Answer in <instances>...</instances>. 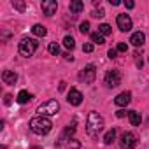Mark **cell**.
Masks as SVG:
<instances>
[{
	"instance_id": "cell-1",
	"label": "cell",
	"mask_w": 149,
	"mask_h": 149,
	"mask_svg": "<svg viewBox=\"0 0 149 149\" xmlns=\"http://www.w3.org/2000/svg\"><path fill=\"white\" fill-rule=\"evenodd\" d=\"M102 130H104V118L97 111H91L88 114V119H86V132H88V135L90 137H97Z\"/></svg>"
},
{
	"instance_id": "cell-2",
	"label": "cell",
	"mask_w": 149,
	"mask_h": 149,
	"mask_svg": "<svg viewBox=\"0 0 149 149\" xmlns=\"http://www.w3.org/2000/svg\"><path fill=\"white\" fill-rule=\"evenodd\" d=\"M30 130L37 135H47L53 130V123L46 116H37V118L30 119Z\"/></svg>"
},
{
	"instance_id": "cell-3",
	"label": "cell",
	"mask_w": 149,
	"mask_h": 149,
	"mask_svg": "<svg viewBox=\"0 0 149 149\" xmlns=\"http://www.w3.org/2000/svg\"><path fill=\"white\" fill-rule=\"evenodd\" d=\"M37 47H39V42L35 40V39H28V37H25V39H21V42H19V46H18V51H19V54L21 56H32L35 51H37Z\"/></svg>"
},
{
	"instance_id": "cell-4",
	"label": "cell",
	"mask_w": 149,
	"mask_h": 149,
	"mask_svg": "<svg viewBox=\"0 0 149 149\" xmlns=\"http://www.w3.org/2000/svg\"><path fill=\"white\" fill-rule=\"evenodd\" d=\"M58 111H60V104L56 100H47V102H44V104H40L37 107L39 116H46V118L47 116H54Z\"/></svg>"
},
{
	"instance_id": "cell-5",
	"label": "cell",
	"mask_w": 149,
	"mask_h": 149,
	"mask_svg": "<svg viewBox=\"0 0 149 149\" xmlns=\"http://www.w3.org/2000/svg\"><path fill=\"white\" fill-rule=\"evenodd\" d=\"M97 77V68L95 65H86L81 72H79V81H83L84 84H91Z\"/></svg>"
},
{
	"instance_id": "cell-6",
	"label": "cell",
	"mask_w": 149,
	"mask_h": 149,
	"mask_svg": "<svg viewBox=\"0 0 149 149\" xmlns=\"http://www.w3.org/2000/svg\"><path fill=\"white\" fill-rule=\"evenodd\" d=\"M119 144H121L123 149H135V146H137V137H135V133H132V132H125V133L121 135Z\"/></svg>"
},
{
	"instance_id": "cell-7",
	"label": "cell",
	"mask_w": 149,
	"mask_h": 149,
	"mask_svg": "<svg viewBox=\"0 0 149 149\" xmlns=\"http://www.w3.org/2000/svg\"><path fill=\"white\" fill-rule=\"evenodd\" d=\"M105 84L107 88H116L121 84V72L119 70H111L105 74Z\"/></svg>"
},
{
	"instance_id": "cell-8",
	"label": "cell",
	"mask_w": 149,
	"mask_h": 149,
	"mask_svg": "<svg viewBox=\"0 0 149 149\" xmlns=\"http://www.w3.org/2000/svg\"><path fill=\"white\" fill-rule=\"evenodd\" d=\"M116 23H118V28L121 30V32H130L132 30V18L128 16V14H119L118 16V19H116Z\"/></svg>"
},
{
	"instance_id": "cell-9",
	"label": "cell",
	"mask_w": 149,
	"mask_h": 149,
	"mask_svg": "<svg viewBox=\"0 0 149 149\" xmlns=\"http://www.w3.org/2000/svg\"><path fill=\"white\" fill-rule=\"evenodd\" d=\"M67 102L70 104V105H81L83 104V93L79 91V90H76V88H70V91H68V97H67Z\"/></svg>"
},
{
	"instance_id": "cell-10",
	"label": "cell",
	"mask_w": 149,
	"mask_h": 149,
	"mask_svg": "<svg viewBox=\"0 0 149 149\" xmlns=\"http://www.w3.org/2000/svg\"><path fill=\"white\" fill-rule=\"evenodd\" d=\"M40 7H42V13L46 16H53L56 13V9H58V4L54 2V0H44Z\"/></svg>"
},
{
	"instance_id": "cell-11",
	"label": "cell",
	"mask_w": 149,
	"mask_h": 149,
	"mask_svg": "<svg viewBox=\"0 0 149 149\" xmlns=\"http://www.w3.org/2000/svg\"><path fill=\"white\" fill-rule=\"evenodd\" d=\"M130 102H132V93H130V91H123V93H119V95L114 98V104L119 105V107H125V105H128Z\"/></svg>"
},
{
	"instance_id": "cell-12",
	"label": "cell",
	"mask_w": 149,
	"mask_h": 149,
	"mask_svg": "<svg viewBox=\"0 0 149 149\" xmlns=\"http://www.w3.org/2000/svg\"><path fill=\"white\" fill-rule=\"evenodd\" d=\"M2 81H4L6 84H16V81H18L16 72H14V70H4V72H2Z\"/></svg>"
},
{
	"instance_id": "cell-13",
	"label": "cell",
	"mask_w": 149,
	"mask_h": 149,
	"mask_svg": "<svg viewBox=\"0 0 149 149\" xmlns=\"http://www.w3.org/2000/svg\"><path fill=\"white\" fill-rule=\"evenodd\" d=\"M130 42H132L135 47H139V46H144V42H146V35H144L142 32H135V33L130 37Z\"/></svg>"
},
{
	"instance_id": "cell-14",
	"label": "cell",
	"mask_w": 149,
	"mask_h": 149,
	"mask_svg": "<svg viewBox=\"0 0 149 149\" xmlns=\"http://www.w3.org/2000/svg\"><path fill=\"white\" fill-rule=\"evenodd\" d=\"M32 98H33V95L23 90V91H19V93H18V98H16V100H18V104H28Z\"/></svg>"
},
{
	"instance_id": "cell-15",
	"label": "cell",
	"mask_w": 149,
	"mask_h": 149,
	"mask_svg": "<svg viewBox=\"0 0 149 149\" xmlns=\"http://www.w3.org/2000/svg\"><path fill=\"white\" fill-rule=\"evenodd\" d=\"M128 119H130V123H132L133 126H139L140 121H142V118H140V114H139L137 111H130V112H128Z\"/></svg>"
},
{
	"instance_id": "cell-16",
	"label": "cell",
	"mask_w": 149,
	"mask_h": 149,
	"mask_svg": "<svg viewBox=\"0 0 149 149\" xmlns=\"http://www.w3.org/2000/svg\"><path fill=\"white\" fill-rule=\"evenodd\" d=\"M32 33L37 35V37H46V35H47V30H46V26H42V25H33Z\"/></svg>"
},
{
	"instance_id": "cell-17",
	"label": "cell",
	"mask_w": 149,
	"mask_h": 149,
	"mask_svg": "<svg viewBox=\"0 0 149 149\" xmlns=\"http://www.w3.org/2000/svg\"><path fill=\"white\" fill-rule=\"evenodd\" d=\"M84 9V4L81 2V0H74V2H70V11L72 13H81Z\"/></svg>"
},
{
	"instance_id": "cell-18",
	"label": "cell",
	"mask_w": 149,
	"mask_h": 149,
	"mask_svg": "<svg viewBox=\"0 0 149 149\" xmlns=\"http://www.w3.org/2000/svg\"><path fill=\"white\" fill-rule=\"evenodd\" d=\"M114 140H116V130L112 128V130H109V132L105 133V137H104V142H105V144H112Z\"/></svg>"
},
{
	"instance_id": "cell-19",
	"label": "cell",
	"mask_w": 149,
	"mask_h": 149,
	"mask_svg": "<svg viewBox=\"0 0 149 149\" xmlns=\"http://www.w3.org/2000/svg\"><path fill=\"white\" fill-rule=\"evenodd\" d=\"M91 42L93 44H104L105 39H104V35L100 32H95V33H91Z\"/></svg>"
},
{
	"instance_id": "cell-20",
	"label": "cell",
	"mask_w": 149,
	"mask_h": 149,
	"mask_svg": "<svg viewBox=\"0 0 149 149\" xmlns=\"http://www.w3.org/2000/svg\"><path fill=\"white\" fill-rule=\"evenodd\" d=\"M63 46H65L67 49H74V47H76V40H74V37L67 35V37L63 39Z\"/></svg>"
},
{
	"instance_id": "cell-21",
	"label": "cell",
	"mask_w": 149,
	"mask_h": 149,
	"mask_svg": "<svg viewBox=\"0 0 149 149\" xmlns=\"http://www.w3.org/2000/svg\"><path fill=\"white\" fill-rule=\"evenodd\" d=\"M98 32H100L102 35H109V33L112 32V28H111V25H107V23H102V25L98 26Z\"/></svg>"
},
{
	"instance_id": "cell-22",
	"label": "cell",
	"mask_w": 149,
	"mask_h": 149,
	"mask_svg": "<svg viewBox=\"0 0 149 149\" xmlns=\"http://www.w3.org/2000/svg\"><path fill=\"white\" fill-rule=\"evenodd\" d=\"M47 51H49L51 54H54V56H56V54H60V46H58L56 42H51V44L47 46Z\"/></svg>"
},
{
	"instance_id": "cell-23",
	"label": "cell",
	"mask_w": 149,
	"mask_h": 149,
	"mask_svg": "<svg viewBox=\"0 0 149 149\" xmlns=\"http://www.w3.org/2000/svg\"><path fill=\"white\" fill-rule=\"evenodd\" d=\"M79 32H81L83 35H86V33H90V23H88V21H84V23H81V25H79Z\"/></svg>"
},
{
	"instance_id": "cell-24",
	"label": "cell",
	"mask_w": 149,
	"mask_h": 149,
	"mask_svg": "<svg viewBox=\"0 0 149 149\" xmlns=\"http://www.w3.org/2000/svg\"><path fill=\"white\" fill-rule=\"evenodd\" d=\"M74 133H76V123H74V125H70V126L65 130V135H63V139H65V137H72Z\"/></svg>"
},
{
	"instance_id": "cell-25",
	"label": "cell",
	"mask_w": 149,
	"mask_h": 149,
	"mask_svg": "<svg viewBox=\"0 0 149 149\" xmlns=\"http://www.w3.org/2000/svg\"><path fill=\"white\" fill-rule=\"evenodd\" d=\"M91 16H93V18H104V16H105V11H104L102 7H98V9H95V11H93V14H91Z\"/></svg>"
},
{
	"instance_id": "cell-26",
	"label": "cell",
	"mask_w": 149,
	"mask_h": 149,
	"mask_svg": "<svg viewBox=\"0 0 149 149\" xmlns=\"http://www.w3.org/2000/svg\"><path fill=\"white\" fill-rule=\"evenodd\" d=\"M93 47H95V46H93V42H86V44L83 46V51H84V53H91V51H93Z\"/></svg>"
},
{
	"instance_id": "cell-27",
	"label": "cell",
	"mask_w": 149,
	"mask_h": 149,
	"mask_svg": "<svg viewBox=\"0 0 149 149\" xmlns=\"http://www.w3.org/2000/svg\"><path fill=\"white\" fill-rule=\"evenodd\" d=\"M116 49H118L119 53H126V49H128V44H126V42H119Z\"/></svg>"
},
{
	"instance_id": "cell-28",
	"label": "cell",
	"mask_w": 149,
	"mask_h": 149,
	"mask_svg": "<svg viewBox=\"0 0 149 149\" xmlns=\"http://www.w3.org/2000/svg\"><path fill=\"white\" fill-rule=\"evenodd\" d=\"M13 7L18 9V11H25V4L23 2H13Z\"/></svg>"
},
{
	"instance_id": "cell-29",
	"label": "cell",
	"mask_w": 149,
	"mask_h": 149,
	"mask_svg": "<svg viewBox=\"0 0 149 149\" xmlns=\"http://www.w3.org/2000/svg\"><path fill=\"white\" fill-rule=\"evenodd\" d=\"M79 147H81V144H79L77 140H74V142L68 144V149H79Z\"/></svg>"
},
{
	"instance_id": "cell-30",
	"label": "cell",
	"mask_w": 149,
	"mask_h": 149,
	"mask_svg": "<svg viewBox=\"0 0 149 149\" xmlns=\"http://www.w3.org/2000/svg\"><path fill=\"white\" fill-rule=\"evenodd\" d=\"M107 54H109V58H111V60H114V58H116V54H118V49H109V53H107Z\"/></svg>"
},
{
	"instance_id": "cell-31",
	"label": "cell",
	"mask_w": 149,
	"mask_h": 149,
	"mask_svg": "<svg viewBox=\"0 0 149 149\" xmlns=\"http://www.w3.org/2000/svg\"><path fill=\"white\" fill-rule=\"evenodd\" d=\"M125 7H126V9H133V7H135V4L132 2V0H126V2H125Z\"/></svg>"
},
{
	"instance_id": "cell-32",
	"label": "cell",
	"mask_w": 149,
	"mask_h": 149,
	"mask_svg": "<svg viewBox=\"0 0 149 149\" xmlns=\"http://www.w3.org/2000/svg\"><path fill=\"white\" fill-rule=\"evenodd\" d=\"M63 58H65L67 61H72V60H74V56H72L70 53H65V54H63Z\"/></svg>"
},
{
	"instance_id": "cell-33",
	"label": "cell",
	"mask_w": 149,
	"mask_h": 149,
	"mask_svg": "<svg viewBox=\"0 0 149 149\" xmlns=\"http://www.w3.org/2000/svg\"><path fill=\"white\" fill-rule=\"evenodd\" d=\"M11 98H13L11 95H6V98H4V104H6V105H11Z\"/></svg>"
},
{
	"instance_id": "cell-34",
	"label": "cell",
	"mask_w": 149,
	"mask_h": 149,
	"mask_svg": "<svg viewBox=\"0 0 149 149\" xmlns=\"http://www.w3.org/2000/svg\"><path fill=\"white\" fill-rule=\"evenodd\" d=\"M125 114H126V111H123V109L116 112V116H118V118H125Z\"/></svg>"
},
{
	"instance_id": "cell-35",
	"label": "cell",
	"mask_w": 149,
	"mask_h": 149,
	"mask_svg": "<svg viewBox=\"0 0 149 149\" xmlns=\"http://www.w3.org/2000/svg\"><path fill=\"white\" fill-rule=\"evenodd\" d=\"M121 2H119V0H111V6H119Z\"/></svg>"
},
{
	"instance_id": "cell-36",
	"label": "cell",
	"mask_w": 149,
	"mask_h": 149,
	"mask_svg": "<svg viewBox=\"0 0 149 149\" xmlns=\"http://www.w3.org/2000/svg\"><path fill=\"white\" fill-rule=\"evenodd\" d=\"M63 90H65V83L61 81V83H60V91H63Z\"/></svg>"
}]
</instances>
